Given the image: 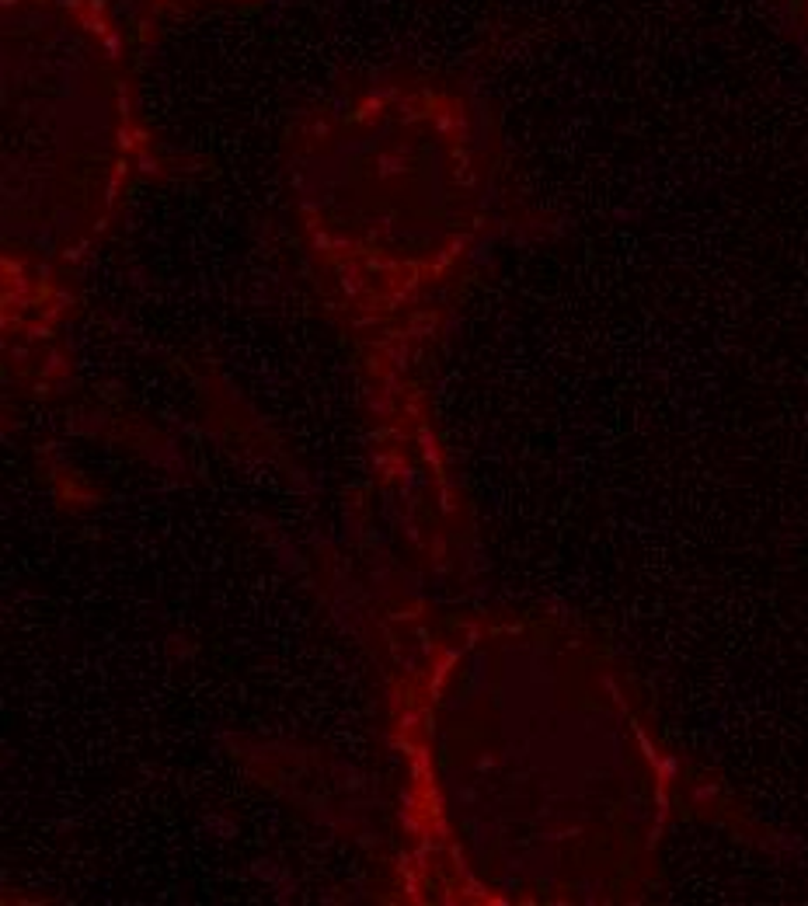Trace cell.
Returning a JSON list of instances; mask_svg holds the SVG:
<instances>
[{"label": "cell", "instance_id": "6da1fadb", "mask_svg": "<svg viewBox=\"0 0 808 906\" xmlns=\"http://www.w3.org/2000/svg\"><path fill=\"white\" fill-rule=\"evenodd\" d=\"M802 7H805V14H808V0H802Z\"/></svg>", "mask_w": 808, "mask_h": 906}]
</instances>
